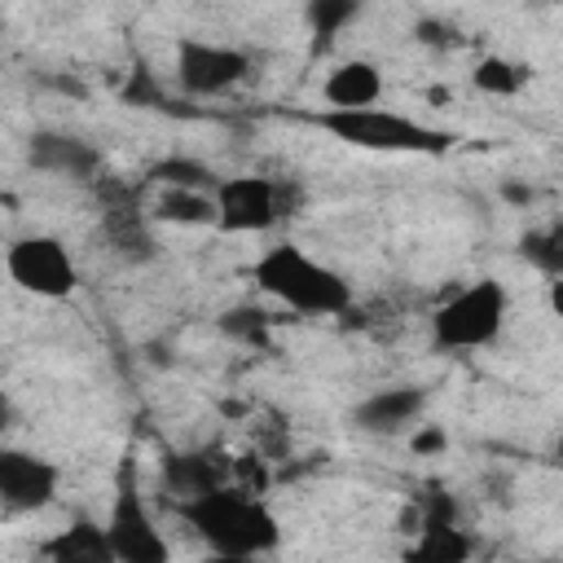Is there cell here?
<instances>
[{
  "instance_id": "cell-1",
  "label": "cell",
  "mask_w": 563,
  "mask_h": 563,
  "mask_svg": "<svg viewBox=\"0 0 563 563\" xmlns=\"http://www.w3.org/2000/svg\"><path fill=\"white\" fill-rule=\"evenodd\" d=\"M176 515L189 523V532L220 559H255V554H273L282 541V523L277 515L246 488H233L229 479L176 501Z\"/></svg>"
},
{
  "instance_id": "cell-2",
  "label": "cell",
  "mask_w": 563,
  "mask_h": 563,
  "mask_svg": "<svg viewBox=\"0 0 563 563\" xmlns=\"http://www.w3.org/2000/svg\"><path fill=\"white\" fill-rule=\"evenodd\" d=\"M251 282L268 299H277L290 312H303V317H339L352 308V282L343 273H334L330 264L312 260L308 251H299L295 242L268 246L251 264Z\"/></svg>"
},
{
  "instance_id": "cell-3",
  "label": "cell",
  "mask_w": 563,
  "mask_h": 563,
  "mask_svg": "<svg viewBox=\"0 0 563 563\" xmlns=\"http://www.w3.org/2000/svg\"><path fill=\"white\" fill-rule=\"evenodd\" d=\"M308 119L334 141L352 150H369V154H431L435 158V154H449L453 145V132L418 123L396 110H378V106H352V110L325 106L321 114H308Z\"/></svg>"
},
{
  "instance_id": "cell-4",
  "label": "cell",
  "mask_w": 563,
  "mask_h": 563,
  "mask_svg": "<svg viewBox=\"0 0 563 563\" xmlns=\"http://www.w3.org/2000/svg\"><path fill=\"white\" fill-rule=\"evenodd\" d=\"M510 312V295L497 277H479L466 290L449 295L435 312H431V347L453 356V352H475L497 343L501 325Z\"/></svg>"
},
{
  "instance_id": "cell-5",
  "label": "cell",
  "mask_w": 563,
  "mask_h": 563,
  "mask_svg": "<svg viewBox=\"0 0 563 563\" xmlns=\"http://www.w3.org/2000/svg\"><path fill=\"white\" fill-rule=\"evenodd\" d=\"M106 537H110V550H114L119 563H167L172 559V545L163 541V532L150 515V501L141 493L136 449H128L119 457L114 501H110V515H106Z\"/></svg>"
},
{
  "instance_id": "cell-6",
  "label": "cell",
  "mask_w": 563,
  "mask_h": 563,
  "mask_svg": "<svg viewBox=\"0 0 563 563\" xmlns=\"http://www.w3.org/2000/svg\"><path fill=\"white\" fill-rule=\"evenodd\" d=\"M4 273L18 290H26L35 299H70L79 286V268H75L66 242L53 233L13 238L4 251Z\"/></svg>"
},
{
  "instance_id": "cell-7",
  "label": "cell",
  "mask_w": 563,
  "mask_h": 563,
  "mask_svg": "<svg viewBox=\"0 0 563 563\" xmlns=\"http://www.w3.org/2000/svg\"><path fill=\"white\" fill-rule=\"evenodd\" d=\"M211 202L220 233H264L286 216V189L273 176H220Z\"/></svg>"
},
{
  "instance_id": "cell-8",
  "label": "cell",
  "mask_w": 563,
  "mask_h": 563,
  "mask_svg": "<svg viewBox=\"0 0 563 563\" xmlns=\"http://www.w3.org/2000/svg\"><path fill=\"white\" fill-rule=\"evenodd\" d=\"M172 70H176V84L189 97H220V92H229V88H238L246 79L251 57L242 48H229V44L180 35L176 53H172Z\"/></svg>"
},
{
  "instance_id": "cell-9",
  "label": "cell",
  "mask_w": 563,
  "mask_h": 563,
  "mask_svg": "<svg viewBox=\"0 0 563 563\" xmlns=\"http://www.w3.org/2000/svg\"><path fill=\"white\" fill-rule=\"evenodd\" d=\"M57 484H62L57 462H48V457H40L31 449L0 444V501L9 510H44V506H53Z\"/></svg>"
},
{
  "instance_id": "cell-10",
  "label": "cell",
  "mask_w": 563,
  "mask_h": 563,
  "mask_svg": "<svg viewBox=\"0 0 563 563\" xmlns=\"http://www.w3.org/2000/svg\"><path fill=\"white\" fill-rule=\"evenodd\" d=\"M26 163L44 176H57V180H97L101 176V150L75 132H62V128H40L26 136Z\"/></svg>"
},
{
  "instance_id": "cell-11",
  "label": "cell",
  "mask_w": 563,
  "mask_h": 563,
  "mask_svg": "<svg viewBox=\"0 0 563 563\" xmlns=\"http://www.w3.org/2000/svg\"><path fill=\"white\" fill-rule=\"evenodd\" d=\"M431 396L413 383H396V387H383V391H369L356 409H352V427L365 431V435H400L405 427H413L422 413H427Z\"/></svg>"
},
{
  "instance_id": "cell-12",
  "label": "cell",
  "mask_w": 563,
  "mask_h": 563,
  "mask_svg": "<svg viewBox=\"0 0 563 563\" xmlns=\"http://www.w3.org/2000/svg\"><path fill=\"white\" fill-rule=\"evenodd\" d=\"M321 97H325V106H334V110L378 106V97H383V75H378V66H374V62H365V57L339 62V66L325 75Z\"/></svg>"
},
{
  "instance_id": "cell-13",
  "label": "cell",
  "mask_w": 563,
  "mask_h": 563,
  "mask_svg": "<svg viewBox=\"0 0 563 563\" xmlns=\"http://www.w3.org/2000/svg\"><path fill=\"white\" fill-rule=\"evenodd\" d=\"M158 484H163V493L185 501V497H198V493L224 484V462L216 453H163Z\"/></svg>"
},
{
  "instance_id": "cell-14",
  "label": "cell",
  "mask_w": 563,
  "mask_h": 563,
  "mask_svg": "<svg viewBox=\"0 0 563 563\" xmlns=\"http://www.w3.org/2000/svg\"><path fill=\"white\" fill-rule=\"evenodd\" d=\"M106 242L114 246V255L132 264H150L158 255V238L150 233V220L141 216V207L132 202H106Z\"/></svg>"
},
{
  "instance_id": "cell-15",
  "label": "cell",
  "mask_w": 563,
  "mask_h": 563,
  "mask_svg": "<svg viewBox=\"0 0 563 563\" xmlns=\"http://www.w3.org/2000/svg\"><path fill=\"white\" fill-rule=\"evenodd\" d=\"M40 554H48L57 563H110L114 559L110 537H106V523H92L88 515H79L70 528H62L57 537H48L40 545Z\"/></svg>"
},
{
  "instance_id": "cell-16",
  "label": "cell",
  "mask_w": 563,
  "mask_h": 563,
  "mask_svg": "<svg viewBox=\"0 0 563 563\" xmlns=\"http://www.w3.org/2000/svg\"><path fill=\"white\" fill-rule=\"evenodd\" d=\"M150 220L202 229V224H216V202H211L207 189H172V185H158V198L150 202Z\"/></svg>"
},
{
  "instance_id": "cell-17",
  "label": "cell",
  "mask_w": 563,
  "mask_h": 563,
  "mask_svg": "<svg viewBox=\"0 0 563 563\" xmlns=\"http://www.w3.org/2000/svg\"><path fill=\"white\" fill-rule=\"evenodd\" d=\"M361 9H365V0H303V22L312 31V44L317 48L334 44L361 18Z\"/></svg>"
},
{
  "instance_id": "cell-18",
  "label": "cell",
  "mask_w": 563,
  "mask_h": 563,
  "mask_svg": "<svg viewBox=\"0 0 563 563\" xmlns=\"http://www.w3.org/2000/svg\"><path fill=\"white\" fill-rule=\"evenodd\" d=\"M220 334L242 343V347H268L273 343V317L260 303H233L220 312Z\"/></svg>"
},
{
  "instance_id": "cell-19",
  "label": "cell",
  "mask_w": 563,
  "mask_h": 563,
  "mask_svg": "<svg viewBox=\"0 0 563 563\" xmlns=\"http://www.w3.org/2000/svg\"><path fill=\"white\" fill-rule=\"evenodd\" d=\"M150 180H154V185H172V189H207V194H211V185H216L220 176H216L202 158L172 154V158H163V163L150 167Z\"/></svg>"
},
{
  "instance_id": "cell-20",
  "label": "cell",
  "mask_w": 563,
  "mask_h": 563,
  "mask_svg": "<svg viewBox=\"0 0 563 563\" xmlns=\"http://www.w3.org/2000/svg\"><path fill=\"white\" fill-rule=\"evenodd\" d=\"M523 79H528V70L519 62H510V57H497V53L479 57L475 70H471V84L479 92H488V97H515L523 88Z\"/></svg>"
},
{
  "instance_id": "cell-21",
  "label": "cell",
  "mask_w": 563,
  "mask_h": 563,
  "mask_svg": "<svg viewBox=\"0 0 563 563\" xmlns=\"http://www.w3.org/2000/svg\"><path fill=\"white\" fill-rule=\"evenodd\" d=\"M471 554V541L462 537L457 523H444V528H422V541L409 550V559L418 563H457Z\"/></svg>"
},
{
  "instance_id": "cell-22",
  "label": "cell",
  "mask_w": 563,
  "mask_h": 563,
  "mask_svg": "<svg viewBox=\"0 0 563 563\" xmlns=\"http://www.w3.org/2000/svg\"><path fill=\"white\" fill-rule=\"evenodd\" d=\"M519 255H523L537 273L559 277V273H563V238H559V229H528V233L519 238Z\"/></svg>"
},
{
  "instance_id": "cell-23",
  "label": "cell",
  "mask_w": 563,
  "mask_h": 563,
  "mask_svg": "<svg viewBox=\"0 0 563 563\" xmlns=\"http://www.w3.org/2000/svg\"><path fill=\"white\" fill-rule=\"evenodd\" d=\"M123 101H128V106H163V92L154 88L150 66H136V70H132V79H128V88H123Z\"/></svg>"
},
{
  "instance_id": "cell-24",
  "label": "cell",
  "mask_w": 563,
  "mask_h": 563,
  "mask_svg": "<svg viewBox=\"0 0 563 563\" xmlns=\"http://www.w3.org/2000/svg\"><path fill=\"white\" fill-rule=\"evenodd\" d=\"M440 444H444V435H440V431H427V435H418V440H413V449H418V453H427V449H440Z\"/></svg>"
},
{
  "instance_id": "cell-25",
  "label": "cell",
  "mask_w": 563,
  "mask_h": 563,
  "mask_svg": "<svg viewBox=\"0 0 563 563\" xmlns=\"http://www.w3.org/2000/svg\"><path fill=\"white\" fill-rule=\"evenodd\" d=\"M9 418H13V405H9V396H4V391H0V431H4V427H9Z\"/></svg>"
}]
</instances>
